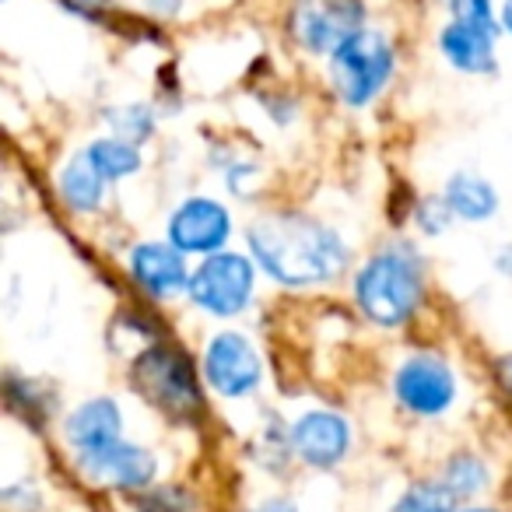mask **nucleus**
I'll return each mask as SVG.
<instances>
[{
  "label": "nucleus",
  "mask_w": 512,
  "mask_h": 512,
  "mask_svg": "<svg viewBox=\"0 0 512 512\" xmlns=\"http://www.w3.org/2000/svg\"><path fill=\"white\" fill-rule=\"evenodd\" d=\"M439 50L463 74L495 71V32L474 29V25H463V22H449L439 32Z\"/></svg>",
  "instance_id": "obj_14"
},
{
  "label": "nucleus",
  "mask_w": 512,
  "mask_h": 512,
  "mask_svg": "<svg viewBox=\"0 0 512 512\" xmlns=\"http://www.w3.org/2000/svg\"><path fill=\"white\" fill-rule=\"evenodd\" d=\"M397 397L414 414H425V418L442 414L456 397L453 369L446 362H439V358L414 355L397 372Z\"/></svg>",
  "instance_id": "obj_7"
},
{
  "label": "nucleus",
  "mask_w": 512,
  "mask_h": 512,
  "mask_svg": "<svg viewBox=\"0 0 512 512\" xmlns=\"http://www.w3.org/2000/svg\"><path fill=\"white\" fill-rule=\"evenodd\" d=\"M64 8H71L74 15H85V18H99L102 11L113 4V0H60Z\"/></svg>",
  "instance_id": "obj_23"
},
{
  "label": "nucleus",
  "mask_w": 512,
  "mask_h": 512,
  "mask_svg": "<svg viewBox=\"0 0 512 512\" xmlns=\"http://www.w3.org/2000/svg\"><path fill=\"white\" fill-rule=\"evenodd\" d=\"M113 123H116V134L123 137V141L137 144L144 141V137L155 130V120H151V113L144 106H127V109H116L113 113Z\"/></svg>",
  "instance_id": "obj_21"
},
{
  "label": "nucleus",
  "mask_w": 512,
  "mask_h": 512,
  "mask_svg": "<svg viewBox=\"0 0 512 512\" xmlns=\"http://www.w3.org/2000/svg\"><path fill=\"white\" fill-rule=\"evenodd\" d=\"M120 407L113 400H88L67 418V442L78 456H92L120 442Z\"/></svg>",
  "instance_id": "obj_13"
},
{
  "label": "nucleus",
  "mask_w": 512,
  "mask_h": 512,
  "mask_svg": "<svg viewBox=\"0 0 512 512\" xmlns=\"http://www.w3.org/2000/svg\"><path fill=\"white\" fill-rule=\"evenodd\" d=\"M463 512H491V509H463Z\"/></svg>",
  "instance_id": "obj_28"
},
{
  "label": "nucleus",
  "mask_w": 512,
  "mask_h": 512,
  "mask_svg": "<svg viewBox=\"0 0 512 512\" xmlns=\"http://www.w3.org/2000/svg\"><path fill=\"white\" fill-rule=\"evenodd\" d=\"M365 29L362 0H295L292 36L309 53H334Z\"/></svg>",
  "instance_id": "obj_5"
},
{
  "label": "nucleus",
  "mask_w": 512,
  "mask_h": 512,
  "mask_svg": "<svg viewBox=\"0 0 512 512\" xmlns=\"http://www.w3.org/2000/svg\"><path fill=\"white\" fill-rule=\"evenodd\" d=\"M442 197L449 200V207H453L456 218H467V221L491 218L495 207H498L495 186H491L488 179L474 176V172H456V176H449Z\"/></svg>",
  "instance_id": "obj_15"
},
{
  "label": "nucleus",
  "mask_w": 512,
  "mask_h": 512,
  "mask_svg": "<svg viewBox=\"0 0 512 512\" xmlns=\"http://www.w3.org/2000/svg\"><path fill=\"white\" fill-rule=\"evenodd\" d=\"M81 467L102 484H113V488H144L155 477V456L141 446H130V442H113L109 449L92 456H78Z\"/></svg>",
  "instance_id": "obj_12"
},
{
  "label": "nucleus",
  "mask_w": 512,
  "mask_h": 512,
  "mask_svg": "<svg viewBox=\"0 0 512 512\" xmlns=\"http://www.w3.org/2000/svg\"><path fill=\"white\" fill-rule=\"evenodd\" d=\"M183 249L162 246V242H141L130 253V274L134 281L155 299H172L176 292H183L186 285V264Z\"/></svg>",
  "instance_id": "obj_11"
},
{
  "label": "nucleus",
  "mask_w": 512,
  "mask_h": 512,
  "mask_svg": "<svg viewBox=\"0 0 512 512\" xmlns=\"http://www.w3.org/2000/svg\"><path fill=\"white\" fill-rule=\"evenodd\" d=\"M292 446L313 467H334L348 456L351 446V428L341 414L334 411H309L295 421L292 428Z\"/></svg>",
  "instance_id": "obj_10"
},
{
  "label": "nucleus",
  "mask_w": 512,
  "mask_h": 512,
  "mask_svg": "<svg viewBox=\"0 0 512 512\" xmlns=\"http://www.w3.org/2000/svg\"><path fill=\"white\" fill-rule=\"evenodd\" d=\"M460 498L446 488V484H421L411 495L400 498L397 512H453V505Z\"/></svg>",
  "instance_id": "obj_19"
},
{
  "label": "nucleus",
  "mask_w": 512,
  "mask_h": 512,
  "mask_svg": "<svg viewBox=\"0 0 512 512\" xmlns=\"http://www.w3.org/2000/svg\"><path fill=\"white\" fill-rule=\"evenodd\" d=\"M453 218H456V214H453V207H449L446 197H442V200H425V204L418 207V225L425 228L428 235H439Z\"/></svg>",
  "instance_id": "obj_22"
},
{
  "label": "nucleus",
  "mask_w": 512,
  "mask_h": 512,
  "mask_svg": "<svg viewBox=\"0 0 512 512\" xmlns=\"http://www.w3.org/2000/svg\"><path fill=\"white\" fill-rule=\"evenodd\" d=\"M253 295V264L235 253H214L190 278V299L214 316H232Z\"/></svg>",
  "instance_id": "obj_6"
},
{
  "label": "nucleus",
  "mask_w": 512,
  "mask_h": 512,
  "mask_svg": "<svg viewBox=\"0 0 512 512\" xmlns=\"http://www.w3.org/2000/svg\"><path fill=\"white\" fill-rule=\"evenodd\" d=\"M425 278H421V260L414 249L390 246L376 253L355 278L358 309L379 327H400L421 306Z\"/></svg>",
  "instance_id": "obj_2"
},
{
  "label": "nucleus",
  "mask_w": 512,
  "mask_h": 512,
  "mask_svg": "<svg viewBox=\"0 0 512 512\" xmlns=\"http://www.w3.org/2000/svg\"><path fill=\"white\" fill-rule=\"evenodd\" d=\"M183 0H144V8H151L155 15H176Z\"/></svg>",
  "instance_id": "obj_25"
},
{
  "label": "nucleus",
  "mask_w": 512,
  "mask_h": 512,
  "mask_svg": "<svg viewBox=\"0 0 512 512\" xmlns=\"http://www.w3.org/2000/svg\"><path fill=\"white\" fill-rule=\"evenodd\" d=\"M449 15L453 22L474 25L484 32H502V18H495V4L491 0H449Z\"/></svg>",
  "instance_id": "obj_20"
},
{
  "label": "nucleus",
  "mask_w": 512,
  "mask_h": 512,
  "mask_svg": "<svg viewBox=\"0 0 512 512\" xmlns=\"http://www.w3.org/2000/svg\"><path fill=\"white\" fill-rule=\"evenodd\" d=\"M256 264L281 285H320L344 271L348 246L334 228L302 214H271L249 228Z\"/></svg>",
  "instance_id": "obj_1"
},
{
  "label": "nucleus",
  "mask_w": 512,
  "mask_h": 512,
  "mask_svg": "<svg viewBox=\"0 0 512 512\" xmlns=\"http://www.w3.org/2000/svg\"><path fill=\"white\" fill-rule=\"evenodd\" d=\"M134 390L148 400L151 407L165 411L169 418H193L200 411V390L190 362L176 348H148L137 355Z\"/></svg>",
  "instance_id": "obj_4"
},
{
  "label": "nucleus",
  "mask_w": 512,
  "mask_h": 512,
  "mask_svg": "<svg viewBox=\"0 0 512 512\" xmlns=\"http://www.w3.org/2000/svg\"><path fill=\"white\" fill-rule=\"evenodd\" d=\"M495 376H498V386H502V390L512 397V355L498 358V365H495Z\"/></svg>",
  "instance_id": "obj_24"
},
{
  "label": "nucleus",
  "mask_w": 512,
  "mask_h": 512,
  "mask_svg": "<svg viewBox=\"0 0 512 512\" xmlns=\"http://www.w3.org/2000/svg\"><path fill=\"white\" fill-rule=\"evenodd\" d=\"M85 155L92 158V165L106 179L134 176V172L141 169V151H137L130 141H123V137H102V141H95Z\"/></svg>",
  "instance_id": "obj_17"
},
{
  "label": "nucleus",
  "mask_w": 512,
  "mask_h": 512,
  "mask_svg": "<svg viewBox=\"0 0 512 512\" xmlns=\"http://www.w3.org/2000/svg\"><path fill=\"white\" fill-rule=\"evenodd\" d=\"M232 218L218 200L193 197L176 207L169 221V242L183 253H214L228 242Z\"/></svg>",
  "instance_id": "obj_9"
},
{
  "label": "nucleus",
  "mask_w": 512,
  "mask_h": 512,
  "mask_svg": "<svg viewBox=\"0 0 512 512\" xmlns=\"http://www.w3.org/2000/svg\"><path fill=\"white\" fill-rule=\"evenodd\" d=\"M60 193L74 211H95L102 204V193H106V176L95 169L92 158L78 155L60 172Z\"/></svg>",
  "instance_id": "obj_16"
},
{
  "label": "nucleus",
  "mask_w": 512,
  "mask_h": 512,
  "mask_svg": "<svg viewBox=\"0 0 512 512\" xmlns=\"http://www.w3.org/2000/svg\"><path fill=\"white\" fill-rule=\"evenodd\" d=\"M256 512H299L292 502H281V498H274V502H267V505H260Z\"/></svg>",
  "instance_id": "obj_26"
},
{
  "label": "nucleus",
  "mask_w": 512,
  "mask_h": 512,
  "mask_svg": "<svg viewBox=\"0 0 512 512\" xmlns=\"http://www.w3.org/2000/svg\"><path fill=\"white\" fill-rule=\"evenodd\" d=\"M204 376L221 397H242L260 383V358L242 334H218L207 344Z\"/></svg>",
  "instance_id": "obj_8"
},
{
  "label": "nucleus",
  "mask_w": 512,
  "mask_h": 512,
  "mask_svg": "<svg viewBox=\"0 0 512 512\" xmlns=\"http://www.w3.org/2000/svg\"><path fill=\"white\" fill-rule=\"evenodd\" d=\"M442 484H446L456 498H467L488 484V470H484V463L477 460V456H456V460L446 467Z\"/></svg>",
  "instance_id": "obj_18"
},
{
  "label": "nucleus",
  "mask_w": 512,
  "mask_h": 512,
  "mask_svg": "<svg viewBox=\"0 0 512 512\" xmlns=\"http://www.w3.org/2000/svg\"><path fill=\"white\" fill-rule=\"evenodd\" d=\"M498 18H502V29L512 36V0H505V4H502V11H498Z\"/></svg>",
  "instance_id": "obj_27"
},
{
  "label": "nucleus",
  "mask_w": 512,
  "mask_h": 512,
  "mask_svg": "<svg viewBox=\"0 0 512 512\" xmlns=\"http://www.w3.org/2000/svg\"><path fill=\"white\" fill-rule=\"evenodd\" d=\"M393 46L383 32L362 29L348 39L344 46H337L330 53V81L334 92L341 95V102H348L351 109H362L376 99L386 88L393 74Z\"/></svg>",
  "instance_id": "obj_3"
}]
</instances>
